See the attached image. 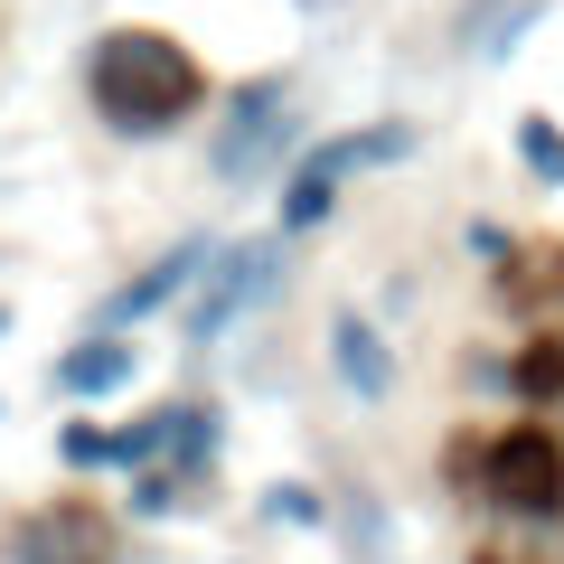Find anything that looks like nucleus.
Returning a JSON list of instances; mask_svg holds the SVG:
<instances>
[{
    "mask_svg": "<svg viewBox=\"0 0 564 564\" xmlns=\"http://www.w3.org/2000/svg\"><path fill=\"white\" fill-rule=\"evenodd\" d=\"M480 564H499V555H480Z\"/></svg>",
    "mask_w": 564,
    "mask_h": 564,
    "instance_id": "nucleus-20",
    "label": "nucleus"
},
{
    "mask_svg": "<svg viewBox=\"0 0 564 564\" xmlns=\"http://www.w3.org/2000/svg\"><path fill=\"white\" fill-rule=\"evenodd\" d=\"M480 386H499L518 414H545V404H564V339H527V348H508V367H499V358H480Z\"/></svg>",
    "mask_w": 564,
    "mask_h": 564,
    "instance_id": "nucleus-12",
    "label": "nucleus"
},
{
    "mask_svg": "<svg viewBox=\"0 0 564 564\" xmlns=\"http://www.w3.org/2000/svg\"><path fill=\"white\" fill-rule=\"evenodd\" d=\"M414 161V122L386 113V122H358V132H329V141H302L292 151V170H282V198H273V226L282 236H321L329 217H339L348 180H367V170H395Z\"/></svg>",
    "mask_w": 564,
    "mask_h": 564,
    "instance_id": "nucleus-3",
    "label": "nucleus"
},
{
    "mask_svg": "<svg viewBox=\"0 0 564 564\" xmlns=\"http://www.w3.org/2000/svg\"><path fill=\"white\" fill-rule=\"evenodd\" d=\"M85 104H95V122L113 141H170L217 104V85H207L198 47L180 29H141L132 20V29H104L85 47Z\"/></svg>",
    "mask_w": 564,
    "mask_h": 564,
    "instance_id": "nucleus-1",
    "label": "nucleus"
},
{
    "mask_svg": "<svg viewBox=\"0 0 564 564\" xmlns=\"http://www.w3.org/2000/svg\"><path fill=\"white\" fill-rule=\"evenodd\" d=\"M263 527H302V536H329V499L311 480H273L263 489Z\"/></svg>",
    "mask_w": 564,
    "mask_h": 564,
    "instance_id": "nucleus-15",
    "label": "nucleus"
},
{
    "mask_svg": "<svg viewBox=\"0 0 564 564\" xmlns=\"http://www.w3.org/2000/svg\"><path fill=\"white\" fill-rule=\"evenodd\" d=\"M508 151H518V170H527V180L545 188V198L564 188V122L545 113V104H527V113L508 122Z\"/></svg>",
    "mask_w": 564,
    "mask_h": 564,
    "instance_id": "nucleus-14",
    "label": "nucleus"
},
{
    "mask_svg": "<svg viewBox=\"0 0 564 564\" xmlns=\"http://www.w3.org/2000/svg\"><path fill=\"white\" fill-rule=\"evenodd\" d=\"M217 245H226V236H180V245H161L132 282H113V292L95 302V329H141V321H161V311H180L188 292H198V273L217 263Z\"/></svg>",
    "mask_w": 564,
    "mask_h": 564,
    "instance_id": "nucleus-7",
    "label": "nucleus"
},
{
    "mask_svg": "<svg viewBox=\"0 0 564 564\" xmlns=\"http://www.w3.org/2000/svg\"><path fill=\"white\" fill-rule=\"evenodd\" d=\"M321 348H329V377H339L358 404H395V386H404V367H395V339H386V329L367 321L358 302H339V311H329Z\"/></svg>",
    "mask_w": 564,
    "mask_h": 564,
    "instance_id": "nucleus-9",
    "label": "nucleus"
},
{
    "mask_svg": "<svg viewBox=\"0 0 564 564\" xmlns=\"http://www.w3.org/2000/svg\"><path fill=\"white\" fill-rule=\"evenodd\" d=\"M282 273H292V236H282V226H263V236H226L217 263L198 273V292L180 302L188 348H217V339H236L245 321H263V311L282 302Z\"/></svg>",
    "mask_w": 564,
    "mask_h": 564,
    "instance_id": "nucleus-5",
    "label": "nucleus"
},
{
    "mask_svg": "<svg viewBox=\"0 0 564 564\" xmlns=\"http://www.w3.org/2000/svg\"><path fill=\"white\" fill-rule=\"evenodd\" d=\"M57 462L76 470V480H85V470H104V423H85V414L57 423Z\"/></svg>",
    "mask_w": 564,
    "mask_h": 564,
    "instance_id": "nucleus-16",
    "label": "nucleus"
},
{
    "mask_svg": "<svg viewBox=\"0 0 564 564\" xmlns=\"http://www.w3.org/2000/svg\"><path fill=\"white\" fill-rule=\"evenodd\" d=\"M188 508H207V480H188V470H122V527H170L188 518Z\"/></svg>",
    "mask_w": 564,
    "mask_h": 564,
    "instance_id": "nucleus-13",
    "label": "nucleus"
},
{
    "mask_svg": "<svg viewBox=\"0 0 564 564\" xmlns=\"http://www.w3.org/2000/svg\"><path fill=\"white\" fill-rule=\"evenodd\" d=\"M10 329H20V311H10V302H0V339H10Z\"/></svg>",
    "mask_w": 564,
    "mask_h": 564,
    "instance_id": "nucleus-18",
    "label": "nucleus"
},
{
    "mask_svg": "<svg viewBox=\"0 0 564 564\" xmlns=\"http://www.w3.org/2000/svg\"><path fill=\"white\" fill-rule=\"evenodd\" d=\"M0 564H122V508L95 499H39L0 527Z\"/></svg>",
    "mask_w": 564,
    "mask_h": 564,
    "instance_id": "nucleus-6",
    "label": "nucleus"
},
{
    "mask_svg": "<svg viewBox=\"0 0 564 564\" xmlns=\"http://www.w3.org/2000/svg\"><path fill=\"white\" fill-rule=\"evenodd\" d=\"M0 414H10V395H0Z\"/></svg>",
    "mask_w": 564,
    "mask_h": 564,
    "instance_id": "nucleus-19",
    "label": "nucleus"
},
{
    "mask_svg": "<svg viewBox=\"0 0 564 564\" xmlns=\"http://www.w3.org/2000/svg\"><path fill=\"white\" fill-rule=\"evenodd\" d=\"M180 423H188V395L141 404L132 423H104V470H161V462H180Z\"/></svg>",
    "mask_w": 564,
    "mask_h": 564,
    "instance_id": "nucleus-10",
    "label": "nucleus"
},
{
    "mask_svg": "<svg viewBox=\"0 0 564 564\" xmlns=\"http://www.w3.org/2000/svg\"><path fill=\"white\" fill-rule=\"evenodd\" d=\"M132 377H141V339L132 329H85V339H66L57 358H47V395L57 404H113V395H132Z\"/></svg>",
    "mask_w": 564,
    "mask_h": 564,
    "instance_id": "nucleus-8",
    "label": "nucleus"
},
{
    "mask_svg": "<svg viewBox=\"0 0 564 564\" xmlns=\"http://www.w3.org/2000/svg\"><path fill=\"white\" fill-rule=\"evenodd\" d=\"M329 536H339V555L348 564H404V536H395V508L377 499V489H339L329 499Z\"/></svg>",
    "mask_w": 564,
    "mask_h": 564,
    "instance_id": "nucleus-11",
    "label": "nucleus"
},
{
    "mask_svg": "<svg viewBox=\"0 0 564 564\" xmlns=\"http://www.w3.org/2000/svg\"><path fill=\"white\" fill-rule=\"evenodd\" d=\"M462 480L508 536H555L564 527V433L545 414H508L480 443H462Z\"/></svg>",
    "mask_w": 564,
    "mask_h": 564,
    "instance_id": "nucleus-2",
    "label": "nucleus"
},
{
    "mask_svg": "<svg viewBox=\"0 0 564 564\" xmlns=\"http://www.w3.org/2000/svg\"><path fill=\"white\" fill-rule=\"evenodd\" d=\"M302 151V113H292V76H245L207 104V180L217 188H273Z\"/></svg>",
    "mask_w": 564,
    "mask_h": 564,
    "instance_id": "nucleus-4",
    "label": "nucleus"
},
{
    "mask_svg": "<svg viewBox=\"0 0 564 564\" xmlns=\"http://www.w3.org/2000/svg\"><path fill=\"white\" fill-rule=\"evenodd\" d=\"M470 254H480V263H518V236H508L499 217H480V226H470Z\"/></svg>",
    "mask_w": 564,
    "mask_h": 564,
    "instance_id": "nucleus-17",
    "label": "nucleus"
}]
</instances>
